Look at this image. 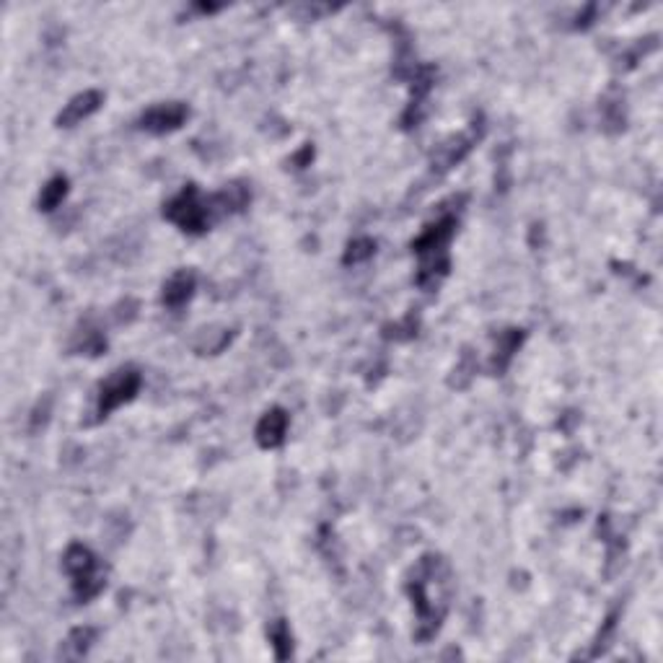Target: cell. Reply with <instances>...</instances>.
I'll use <instances>...</instances> for the list:
<instances>
[{"mask_svg":"<svg viewBox=\"0 0 663 663\" xmlns=\"http://www.w3.org/2000/svg\"><path fill=\"white\" fill-rule=\"evenodd\" d=\"M166 221L179 226L185 233H205L215 218H223L226 210L221 205L218 195L203 197L195 185H186L168 205L164 207Z\"/></svg>","mask_w":663,"mask_h":663,"instance_id":"obj_3","label":"cell"},{"mask_svg":"<svg viewBox=\"0 0 663 663\" xmlns=\"http://www.w3.org/2000/svg\"><path fill=\"white\" fill-rule=\"evenodd\" d=\"M197 286V277L192 269H177L168 280L164 283V293H161V301L168 309H182L186 301L192 298Z\"/></svg>","mask_w":663,"mask_h":663,"instance_id":"obj_9","label":"cell"},{"mask_svg":"<svg viewBox=\"0 0 663 663\" xmlns=\"http://www.w3.org/2000/svg\"><path fill=\"white\" fill-rule=\"evenodd\" d=\"M96 638V630L94 627H76L60 648L62 658H81L86 656V650L91 648V642Z\"/></svg>","mask_w":663,"mask_h":663,"instance_id":"obj_12","label":"cell"},{"mask_svg":"<svg viewBox=\"0 0 663 663\" xmlns=\"http://www.w3.org/2000/svg\"><path fill=\"white\" fill-rule=\"evenodd\" d=\"M288 433V414L280 407H272L269 413L262 414L259 425H257V443L262 449H277Z\"/></svg>","mask_w":663,"mask_h":663,"instance_id":"obj_8","label":"cell"},{"mask_svg":"<svg viewBox=\"0 0 663 663\" xmlns=\"http://www.w3.org/2000/svg\"><path fill=\"white\" fill-rule=\"evenodd\" d=\"M309 159H313V148H311V145H306V148H304V150H301V153L295 156V164H298V168L306 164Z\"/></svg>","mask_w":663,"mask_h":663,"instance_id":"obj_17","label":"cell"},{"mask_svg":"<svg viewBox=\"0 0 663 663\" xmlns=\"http://www.w3.org/2000/svg\"><path fill=\"white\" fill-rule=\"evenodd\" d=\"M62 568L70 576L73 596L78 601L96 599L104 591V586H106V573H104L102 562H99V558L88 547H83V544H70L65 549Z\"/></svg>","mask_w":663,"mask_h":663,"instance_id":"obj_4","label":"cell"},{"mask_svg":"<svg viewBox=\"0 0 663 663\" xmlns=\"http://www.w3.org/2000/svg\"><path fill=\"white\" fill-rule=\"evenodd\" d=\"M456 233L454 215H440L431 226L414 239V254H417V286L425 290H433L440 286V280L449 275L451 259H449V244Z\"/></svg>","mask_w":663,"mask_h":663,"instance_id":"obj_2","label":"cell"},{"mask_svg":"<svg viewBox=\"0 0 663 663\" xmlns=\"http://www.w3.org/2000/svg\"><path fill=\"white\" fill-rule=\"evenodd\" d=\"M477 135H479V132H477ZM477 135L475 127H472L469 132H464V135L454 138L449 145H443V148L438 150V164H440V168H449V166L459 164V161L472 150V143L477 141Z\"/></svg>","mask_w":663,"mask_h":663,"instance_id":"obj_10","label":"cell"},{"mask_svg":"<svg viewBox=\"0 0 663 663\" xmlns=\"http://www.w3.org/2000/svg\"><path fill=\"white\" fill-rule=\"evenodd\" d=\"M65 195H68V179L65 177H52L47 185L41 186L40 210H44V213L55 210L65 200Z\"/></svg>","mask_w":663,"mask_h":663,"instance_id":"obj_13","label":"cell"},{"mask_svg":"<svg viewBox=\"0 0 663 663\" xmlns=\"http://www.w3.org/2000/svg\"><path fill=\"white\" fill-rule=\"evenodd\" d=\"M407 596L413 601L417 614V630L414 638L428 642L435 638L440 624L449 614L451 596H454V580L451 568L440 555H422L414 562V568L407 576Z\"/></svg>","mask_w":663,"mask_h":663,"instance_id":"obj_1","label":"cell"},{"mask_svg":"<svg viewBox=\"0 0 663 663\" xmlns=\"http://www.w3.org/2000/svg\"><path fill=\"white\" fill-rule=\"evenodd\" d=\"M373 254H376V241L368 236H360V239H352L348 249H345V265H363L368 262Z\"/></svg>","mask_w":663,"mask_h":663,"instance_id":"obj_14","label":"cell"},{"mask_svg":"<svg viewBox=\"0 0 663 663\" xmlns=\"http://www.w3.org/2000/svg\"><path fill=\"white\" fill-rule=\"evenodd\" d=\"M104 104V94L102 91H96V88H88V91H83L78 96H73L70 102L65 104V109H62L60 114H58V127H73V124L83 123V120H88L99 106Z\"/></svg>","mask_w":663,"mask_h":663,"instance_id":"obj_7","label":"cell"},{"mask_svg":"<svg viewBox=\"0 0 663 663\" xmlns=\"http://www.w3.org/2000/svg\"><path fill=\"white\" fill-rule=\"evenodd\" d=\"M141 384H143V376L135 368H120L112 373L99 386V404H96L99 417H106L117 407L127 404L130 399H135V394L141 392Z\"/></svg>","mask_w":663,"mask_h":663,"instance_id":"obj_5","label":"cell"},{"mask_svg":"<svg viewBox=\"0 0 663 663\" xmlns=\"http://www.w3.org/2000/svg\"><path fill=\"white\" fill-rule=\"evenodd\" d=\"M104 348H106V340H104L99 332L96 330L83 332V340H81V345H78V350L88 352V355H99Z\"/></svg>","mask_w":663,"mask_h":663,"instance_id":"obj_16","label":"cell"},{"mask_svg":"<svg viewBox=\"0 0 663 663\" xmlns=\"http://www.w3.org/2000/svg\"><path fill=\"white\" fill-rule=\"evenodd\" d=\"M521 340H523V332L521 330H508L497 334L495 355H493V371L497 373L505 371V366L511 363V358H513V352L518 350Z\"/></svg>","mask_w":663,"mask_h":663,"instance_id":"obj_11","label":"cell"},{"mask_svg":"<svg viewBox=\"0 0 663 663\" xmlns=\"http://www.w3.org/2000/svg\"><path fill=\"white\" fill-rule=\"evenodd\" d=\"M269 640H272V648H275V656L280 661H286L290 656V650H293V638H290L288 624L283 620L275 622L272 630H269Z\"/></svg>","mask_w":663,"mask_h":663,"instance_id":"obj_15","label":"cell"},{"mask_svg":"<svg viewBox=\"0 0 663 663\" xmlns=\"http://www.w3.org/2000/svg\"><path fill=\"white\" fill-rule=\"evenodd\" d=\"M189 117V109L182 102H168V104H156L145 112L141 117V127L153 132V135H166V132H174L179 130L185 120Z\"/></svg>","mask_w":663,"mask_h":663,"instance_id":"obj_6","label":"cell"}]
</instances>
